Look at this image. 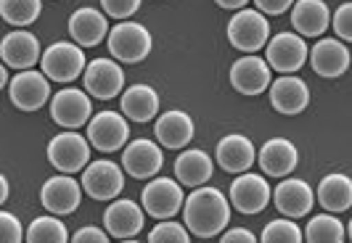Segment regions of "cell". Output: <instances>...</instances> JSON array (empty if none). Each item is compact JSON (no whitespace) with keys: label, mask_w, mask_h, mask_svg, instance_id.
I'll list each match as a JSON object with an SVG mask.
<instances>
[{"label":"cell","mask_w":352,"mask_h":243,"mask_svg":"<svg viewBox=\"0 0 352 243\" xmlns=\"http://www.w3.org/2000/svg\"><path fill=\"white\" fill-rule=\"evenodd\" d=\"M90 98L85 95V90H77V87H64L53 95L51 101V117L56 124L61 127H69L77 130L90 119Z\"/></svg>","instance_id":"cell-11"},{"label":"cell","mask_w":352,"mask_h":243,"mask_svg":"<svg viewBox=\"0 0 352 243\" xmlns=\"http://www.w3.org/2000/svg\"><path fill=\"white\" fill-rule=\"evenodd\" d=\"M270 24L267 19L254 8H241L228 24V40L233 48L244 53H257L263 45H267Z\"/></svg>","instance_id":"cell-3"},{"label":"cell","mask_w":352,"mask_h":243,"mask_svg":"<svg viewBox=\"0 0 352 243\" xmlns=\"http://www.w3.org/2000/svg\"><path fill=\"white\" fill-rule=\"evenodd\" d=\"M85 67V53L77 43H53L48 51L43 53V71L53 82H72L77 80Z\"/></svg>","instance_id":"cell-4"},{"label":"cell","mask_w":352,"mask_h":243,"mask_svg":"<svg viewBox=\"0 0 352 243\" xmlns=\"http://www.w3.org/2000/svg\"><path fill=\"white\" fill-rule=\"evenodd\" d=\"M164 164V157H162V148L151 140H133L127 143L122 154V167L127 170L130 177L135 180H148L162 170Z\"/></svg>","instance_id":"cell-17"},{"label":"cell","mask_w":352,"mask_h":243,"mask_svg":"<svg viewBox=\"0 0 352 243\" xmlns=\"http://www.w3.org/2000/svg\"><path fill=\"white\" fill-rule=\"evenodd\" d=\"M124 87V71L117 61L111 58H96L90 61L85 69V90L90 95L109 101L114 95H120Z\"/></svg>","instance_id":"cell-14"},{"label":"cell","mask_w":352,"mask_h":243,"mask_svg":"<svg viewBox=\"0 0 352 243\" xmlns=\"http://www.w3.org/2000/svg\"><path fill=\"white\" fill-rule=\"evenodd\" d=\"M157 138L164 148H183L194 138V119L186 111H167L157 119Z\"/></svg>","instance_id":"cell-26"},{"label":"cell","mask_w":352,"mask_h":243,"mask_svg":"<svg viewBox=\"0 0 352 243\" xmlns=\"http://www.w3.org/2000/svg\"><path fill=\"white\" fill-rule=\"evenodd\" d=\"M175 174L177 180L188 188H196V185H204L212 177V157L199 151V148H191V151H183L175 161Z\"/></svg>","instance_id":"cell-29"},{"label":"cell","mask_w":352,"mask_h":243,"mask_svg":"<svg viewBox=\"0 0 352 243\" xmlns=\"http://www.w3.org/2000/svg\"><path fill=\"white\" fill-rule=\"evenodd\" d=\"M74 243H109V233L98 227H80L74 233Z\"/></svg>","instance_id":"cell-38"},{"label":"cell","mask_w":352,"mask_h":243,"mask_svg":"<svg viewBox=\"0 0 352 243\" xmlns=\"http://www.w3.org/2000/svg\"><path fill=\"white\" fill-rule=\"evenodd\" d=\"M230 85L236 87L241 95H260L263 90L273 85L270 82V64L257 58L254 53L239 58L230 69Z\"/></svg>","instance_id":"cell-16"},{"label":"cell","mask_w":352,"mask_h":243,"mask_svg":"<svg viewBox=\"0 0 352 243\" xmlns=\"http://www.w3.org/2000/svg\"><path fill=\"white\" fill-rule=\"evenodd\" d=\"M8 198V177H0V204H6Z\"/></svg>","instance_id":"cell-42"},{"label":"cell","mask_w":352,"mask_h":243,"mask_svg":"<svg viewBox=\"0 0 352 243\" xmlns=\"http://www.w3.org/2000/svg\"><path fill=\"white\" fill-rule=\"evenodd\" d=\"M254 233H249L247 227H233L223 235V243H254Z\"/></svg>","instance_id":"cell-40"},{"label":"cell","mask_w":352,"mask_h":243,"mask_svg":"<svg viewBox=\"0 0 352 243\" xmlns=\"http://www.w3.org/2000/svg\"><path fill=\"white\" fill-rule=\"evenodd\" d=\"M69 230L64 227V222L58 220V214H45V217H37L32 220V225L27 227V241L30 243H67Z\"/></svg>","instance_id":"cell-31"},{"label":"cell","mask_w":352,"mask_h":243,"mask_svg":"<svg viewBox=\"0 0 352 243\" xmlns=\"http://www.w3.org/2000/svg\"><path fill=\"white\" fill-rule=\"evenodd\" d=\"M148 241L151 243H188L191 235L186 233V227L173 222V220H164L159 222L151 233H148Z\"/></svg>","instance_id":"cell-34"},{"label":"cell","mask_w":352,"mask_h":243,"mask_svg":"<svg viewBox=\"0 0 352 243\" xmlns=\"http://www.w3.org/2000/svg\"><path fill=\"white\" fill-rule=\"evenodd\" d=\"M0 56H3V64H8V67H14L19 71L32 69L40 61V43H37V37L32 32L14 30V32H8L3 37Z\"/></svg>","instance_id":"cell-18"},{"label":"cell","mask_w":352,"mask_h":243,"mask_svg":"<svg viewBox=\"0 0 352 243\" xmlns=\"http://www.w3.org/2000/svg\"><path fill=\"white\" fill-rule=\"evenodd\" d=\"M82 185L69 177V174H56L51 180H45L43 191H40V201L43 207L48 209L51 214H58V217H67L74 209L80 207V198H82Z\"/></svg>","instance_id":"cell-12"},{"label":"cell","mask_w":352,"mask_h":243,"mask_svg":"<svg viewBox=\"0 0 352 243\" xmlns=\"http://www.w3.org/2000/svg\"><path fill=\"white\" fill-rule=\"evenodd\" d=\"M48 80L51 77L45 71H35V69L19 71L16 77L11 80V85H8V95H11V101L21 111H37V108H43L45 101L51 98V82Z\"/></svg>","instance_id":"cell-6"},{"label":"cell","mask_w":352,"mask_h":243,"mask_svg":"<svg viewBox=\"0 0 352 243\" xmlns=\"http://www.w3.org/2000/svg\"><path fill=\"white\" fill-rule=\"evenodd\" d=\"M127 119L117 111H101L88 121V140L104 154H111L127 143Z\"/></svg>","instance_id":"cell-10"},{"label":"cell","mask_w":352,"mask_h":243,"mask_svg":"<svg viewBox=\"0 0 352 243\" xmlns=\"http://www.w3.org/2000/svg\"><path fill=\"white\" fill-rule=\"evenodd\" d=\"M104 11L114 19H130L138 8H141V0H101Z\"/></svg>","instance_id":"cell-36"},{"label":"cell","mask_w":352,"mask_h":243,"mask_svg":"<svg viewBox=\"0 0 352 243\" xmlns=\"http://www.w3.org/2000/svg\"><path fill=\"white\" fill-rule=\"evenodd\" d=\"M331 24H334L339 40H347V43H352V0H350V3H342V5L336 8L334 21H331Z\"/></svg>","instance_id":"cell-35"},{"label":"cell","mask_w":352,"mask_h":243,"mask_svg":"<svg viewBox=\"0 0 352 243\" xmlns=\"http://www.w3.org/2000/svg\"><path fill=\"white\" fill-rule=\"evenodd\" d=\"M270 104L276 111H281V114H302L307 104H310V90L307 85L302 82L300 77H292V74H286L281 80H276L273 85H270Z\"/></svg>","instance_id":"cell-21"},{"label":"cell","mask_w":352,"mask_h":243,"mask_svg":"<svg viewBox=\"0 0 352 243\" xmlns=\"http://www.w3.org/2000/svg\"><path fill=\"white\" fill-rule=\"evenodd\" d=\"M214 3H217L220 8H230V11H233V8H239V11H241L249 0H214Z\"/></svg>","instance_id":"cell-41"},{"label":"cell","mask_w":352,"mask_h":243,"mask_svg":"<svg viewBox=\"0 0 352 243\" xmlns=\"http://www.w3.org/2000/svg\"><path fill=\"white\" fill-rule=\"evenodd\" d=\"M186 227L199 238L223 233L230 220V201L214 188H196L183 204Z\"/></svg>","instance_id":"cell-1"},{"label":"cell","mask_w":352,"mask_h":243,"mask_svg":"<svg viewBox=\"0 0 352 243\" xmlns=\"http://www.w3.org/2000/svg\"><path fill=\"white\" fill-rule=\"evenodd\" d=\"M310 61H313L316 74L326 77V80H334L350 69V51L339 40H320L310 51Z\"/></svg>","instance_id":"cell-22"},{"label":"cell","mask_w":352,"mask_h":243,"mask_svg":"<svg viewBox=\"0 0 352 243\" xmlns=\"http://www.w3.org/2000/svg\"><path fill=\"white\" fill-rule=\"evenodd\" d=\"M141 201H143V209H146L151 217H157V220H173L177 211L183 209V204H186L180 185H177L175 180H170V177H157V180H151V183L143 188Z\"/></svg>","instance_id":"cell-7"},{"label":"cell","mask_w":352,"mask_h":243,"mask_svg":"<svg viewBox=\"0 0 352 243\" xmlns=\"http://www.w3.org/2000/svg\"><path fill=\"white\" fill-rule=\"evenodd\" d=\"M21 235H27V233H21V222L16 217L11 211H0V238L6 243H19Z\"/></svg>","instance_id":"cell-37"},{"label":"cell","mask_w":352,"mask_h":243,"mask_svg":"<svg viewBox=\"0 0 352 243\" xmlns=\"http://www.w3.org/2000/svg\"><path fill=\"white\" fill-rule=\"evenodd\" d=\"M43 11V0H0V14L8 24H14L19 30L30 27L37 21Z\"/></svg>","instance_id":"cell-32"},{"label":"cell","mask_w":352,"mask_h":243,"mask_svg":"<svg viewBox=\"0 0 352 243\" xmlns=\"http://www.w3.org/2000/svg\"><path fill=\"white\" fill-rule=\"evenodd\" d=\"M305 238L310 243H342L344 241V225L339 222L334 211L329 214H318L307 222Z\"/></svg>","instance_id":"cell-30"},{"label":"cell","mask_w":352,"mask_h":243,"mask_svg":"<svg viewBox=\"0 0 352 243\" xmlns=\"http://www.w3.org/2000/svg\"><path fill=\"white\" fill-rule=\"evenodd\" d=\"M307 56H310L307 43L294 32H281L267 43V64H270V69L281 71V74L300 71Z\"/></svg>","instance_id":"cell-9"},{"label":"cell","mask_w":352,"mask_h":243,"mask_svg":"<svg viewBox=\"0 0 352 243\" xmlns=\"http://www.w3.org/2000/svg\"><path fill=\"white\" fill-rule=\"evenodd\" d=\"M217 164L230 174H241L247 172L249 167L254 164V146L247 135H226V138L217 143Z\"/></svg>","instance_id":"cell-23"},{"label":"cell","mask_w":352,"mask_h":243,"mask_svg":"<svg viewBox=\"0 0 352 243\" xmlns=\"http://www.w3.org/2000/svg\"><path fill=\"white\" fill-rule=\"evenodd\" d=\"M273 201H276V209L281 211L283 217L300 220V217L313 211L316 193L300 177H286L281 185L276 188V193H273Z\"/></svg>","instance_id":"cell-15"},{"label":"cell","mask_w":352,"mask_h":243,"mask_svg":"<svg viewBox=\"0 0 352 243\" xmlns=\"http://www.w3.org/2000/svg\"><path fill=\"white\" fill-rule=\"evenodd\" d=\"M109 51L122 64H138L151 53V32L138 21H122L109 32Z\"/></svg>","instance_id":"cell-2"},{"label":"cell","mask_w":352,"mask_h":243,"mask_svg":"<svg viewBox=\"0 0 352 243\" xmlns=\"http://www.w3.org/2000/svg\"><path fill=\"white\" fill-rule=\"evenodd\" d=\"M143 211L146 209H141L135 201L120 198L104 211L106 230L120 241H133L143 230Z\"/></svg>","instance_id":"cell-19"},{"label":"cell","mask_w":352,"mask_h":243,"mask_svg":"<svg viewBox=\"0 0 352 243\" xmlns=\"http://www.w3.org/2000/svg\"><path fill=\"white\" fill-rule=\"evenodd\" d=\"M254 3H257V8H260L263 14L278 16V14H283L286 8H292V3H294V0H254Z\"/></svg>","instance_id":"cell-39"},{"label":"cell","mask_w":352,"mask_h":243,"mask_svg":"<svg viewBox=\"0 0 352 243\" xmlns=\"http://www.w3.org/2000/svg\"><path fill=\"white\" fill-rule=\"evenodd\" d=\"M329 5L323 0H297L292 8V24L305 37H318L329 30Z\"/></svg>","instance_id":"cell-25"},{"label":"cell","mask_w":352,"mask_h":243,"mask_svg":"<svg viewBox=\"0 0 352 243\" xmlns=\"http://www.w3.org/2000/svg\"><path fill=\"white\" fill-rule=\"evenodd\" d=\"M122 114L133 121H148L159 111V93L151 85H130L122 93Z\"/></svg>","instance_id":"cell-27"},{"label":"cell","mask_w":352,"mask_h":243,"mask_svg":"<svg viewBox=\"0 0 352 243\" xmlns=\"http://www.w3.org/2000/svg\"><path fill=\"white\" fill-rule=\"evenodd\" d=\"M347 235H350V241H352V220H350V227H347Z\"/></svg>","instance_id":"cell-43"},{"label":"cell","mask_w":352,"mask_h":243,"mask_svg":"<svg viewBox=\"0 0 352 243\" xmlns=\"http://www.w3.org/2000/svg\"><path fill=\"white\" fill-rule=\"evenodd\" d=\"M260 167L265 174L270 177H289V174L297 170L300 164V154H297V146L286 138H273L267 140L263 148H260Z\"/></svg>","instance_id":"cell-20"},{"label":"cell","mask_w":352,"mask_h":243,"mask_svg":"<svg viewBox=\"0 0 352 243\" xmlns=\"http://www.w3.org/2000/svg\"><path fill=\"white\" fill-rule=\"evenodd\" d=\"M302 238H305V233L292 222V217H286V220H273V222H267L263 230L265 243H300Z\"/></svg>","instance_id":"cell-33"},{"label":"cell","mask_w":352,"mask_h":243,"mask_svg":"<svg viewBox=\"0 0 352 243\" xmlns=\"http://www.w3.org/2000/svg\"><path fill=\"white\" fill-rule=\"evenodd\" d=\"M90 146L88 140L82 138L80 132H58L56 138L48 143V159H51V164L56 170H61V172H80V170H85L90 161Z\"/></svg>","instance_id":"cell-5"},{"label":"cell","mask_w":352,"mask_h":243,"mask_svg":"<svg viewBox=\"0 0 352 243\" xmlns=\"http://www.w3.org/2000/svg\"><path fill=\"white\" fill-rule=\"evenodd\" d=\"M270 198H273L270 185L260 174L241 172L230 185V204L241 214H260L270 204Z\"/></svg>","instance_id":"cell-8"},{"label":"cell","mask_w":352,"mask_h":243,"mask_svg":"<svg viewBox=\"0 0 352 243\" xmlns=\"http://www.w3.org/2000/svg\"><path fill=\"white\" fill-rule=\"evenodd\" d=\"M122 185L124 174L114 161H93V164H88V170L82 172V188L96 201L117 198L120 191H122Z\"/></svg>","instance_id":"cell-13"},{"label":"cell","mask_w":352,"mask_h":243,"mask_svg":"<svg viewBox=\"0 0 352 243\" xmlns=\"http://www.w3.org/2000/svg\"><path fill=\"white\" fill-rule=\"evenodd\" d=\"M106 30H109L106 16L101 11H96V8H88V5H85V8H77L69 19V35L74 37V43L82 45V48L98 45L106 37Z\"/></svg>","instance_id":"cell-24"},{"label":"cell","mask_w":352,"mask_h":243,"mask_svg":"<svg viewBox=\"0 0 352 243\" xmlns=\"http://www.w3.org/2000/svg\"><path fill=\"white\" fill-rule=\"evenodd\" d=\"M318 201L326 211L342 214L352 207V180L347 174H326L318 185Z\"/></svg>","instance_id":"cell-28"}]
</instances>
